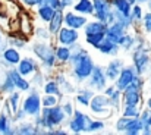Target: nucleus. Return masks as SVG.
<instances>
[{
  "mask_svg": "<svg viewBox=\"0 0 151 135\" xmlns=\"http://www.w3.org/2000/svg\"><path fill=\"white\" fill-rule=\"evenodd\" d=\"M139 121L142 122V126H144V125L151 126V110H145V112L142 113V116H141Z\"/></svg>",
  "mask_w": 151,
  "mask_h": 135,
  "instance_id": "58836bf2",
  "label": "nucleus"
},
{
  "mask_svg": "<svg viewBox=\"0 0 151 135\" xmlns=\"http://www.w3.org/2000/svg\"><path fill=\"white\" fill-rule=\"evenodd\" d=\"M0 132L1 134H12L10 128H9V122H7V118L4 115L0 116Z\"/></svg>",
  "mask_w": 151,
  "mask_h": 135,
  "instance_id": "2f4dec72",
  "label": "nucleus"
},
{
  "mask_svg": "<svg viewBox=\"0 0 151 135\" xmlns=\"http://www.w3.org/2000/svg\"><path fill=\"white\" fill-rule=\"evenodd\" d=\"M107 28L106 22H90L85 27V34H94V32H104Z\"/></svg>",
  "mask_w": 151,
  "mask_h": 135,
  "instance_id": "5701e85b",
  "label": "nucleus"
},
{
  "mask_svg": "<svg viewBox=\"0 0 151 135\" xmlns=\"http://www.w3.org/2000/svg\"><path fill=\"white\" fill-rule=\"evenodd\" d=\"M9 77H10V79H12V82H13V85H15L16 88H19V90H22V91L29 88L28 81H25L18 71H10V72H9Z\"/></svg>",
  "mask_w": 151,
  "mask_h": 135,
  "instance_id": "dca6fc26",
  "label": "nucleus"
},
{
  "mask_svg": "<svg viewBox=\"0 0 151 135\" xmlns=\"http://www.w3.org/2000/svg\"><path fill=\"white\" fill-rule=\"evenodd\" d=\"M120 69H122V63H120V60H113V62H110V65L107 66V71H106L107 78H110V79H116L117 75L120 74Z\"/></svg>",
  "mask_w": 151,
  "mask_h": 135,
  "instance_id": "aec40b11",
  "label": "nucleus"
},
{
  "mask_svg": "<svg viewBox=\"0 0 151 135\" xmlns=\"http://www.w3.org/2000/svg\"><path fill=\"white\" fill-rule=\"evenodd\" d=\"M3 56H4L6 62H9V63H18L19 59H21V57H19V53H18L15 48H7V50H4Z\"/></svg>",
  "mask_w": 151,
  "mask_h": 135,
  "instance_id": "a878e982",
  "label": "nucleus"
},
{
  "mask_svg": "<svg viewBox=\"0 0 151 135\" xmlns=\"http://www.w3.org/2000/svg\"><path fill=\"white\" fill-rule=\"evenodd\" d=\"M90 77H91V82H90L91 87H94L97 90H101V88L106 87V77H104V74H103V71L100 68L94 66L91 74H90Z\"/></svg>",
  "mask_w": 151,
  "mask_h": 135,
  "instance_id": "9b49d317",
  "label": "nucleus"
},
{
  "mask_svg": "<svg viewBox=\"0 0 151 135\" xmlns=\"http://www.w3.org/2000/svg\"><path fill=\"white\" fill-rule=\"evenodd\" d=\"M113 3L120 13H123L125 16H131V4L126 0H113Z\"/></svg>",
  "mask_w": 151,
  "mask_h": 135,
  "instance_id": "393cba45",
  "label": "nucleus"
},
{
  "mask_svg": "<svg viewBox=\"0 0 151 135\" xmlns=\"http://www.w3.org/2000/svg\"><path fill=\"white\" fill-rule=\"evenodd\" d=\"M19 94L18 92H12V95H10V98H9V103L12 104V110L13 112H16L18 110V101H19Z\"/></svg>",
  "mask_w": 151,
  "mask_h": 135,
  "instance_id": "4c0bfd02",
  "label": "nucleus"
},
{
  "mask_svg": "<svg viewBox=\"0 0 151 135\" xmlns=\"http://www.w3.org/2000/svg\"><path fill=\"white\" fill-rule=\"evenodd\" d=\"M4 91H12L15 88V85H13V82H12V79H10V77L7 75V78L4 79V84H3V87H1Z\"/></svg>",
  "mask_w": 151,
  "mask_h": 135,
  "instance_id": "79ce46f5",
  "label": "nucleus"
},
{
  "mask_svg": "<svg viewBox=\"0 0 151 135\" xmlns=\"http://www.w3.org/2000/svg\"><path fill=\"white\" fill-rule=\"evenodd\" d=\"M148 7H150V10H151V0L148 1Z\"/></svg>",
  "mask_w": 151,
  "mask_h": 135,
  "instance_id": "864d4df0",
  "label": "nucleus"
},
{
  "mask_svg": "<svg viewBox=\"0 0 151 135\" xmlns=\"http://www.w3.org/2000/svg\"><path fill=\"white\" fill-rule=\"evenodd\" d=\"M144 28H145V31L151 32V13H147L144 16Z\"/></svg>",
  "mask_w": 151,
  "mask_h": 135,
  "instance_id": "37998d69",
  "label": "nucleus"
},
{
  "mask_svg": "<svg viewBox=\"0 0 151 135\" xmlns=\"http://www.w3.org/2000/svg\"><path fill=\"white\" fill-rule=\"evenodd\" d=\"M134 69L126 68V69H120V74L117 75V90H125L128 85H131L132 78H134Z\"/></svg>",
  "mask_w": 151,
  "mask_h": 135,
  "instance_id": "9d476101",
  "label": "nucleus"
},
{
  "mask_svg": "<svg viewBox=\"0 0 151 135\" xmlns=\"http://www.w3.org/2000/svg\"><path fill=\"white\" fill-rule=\"evenodd\" d=\"M38 15H40V18L43 19V21H50L51 18H53V15H54V9L49 6V4H41V7H40V10H38Z\"/></svg>",
  "mask_w": 151,
  "mask_h": 135,
  "instance_id": "b1692460",
  "label": "nucleus"
},
{
  "mask_svg": "<svg viewBox=\"0 0 151 135\" xmlns=\"http://www.w3.org/2000/svg\"><path fill=\"white\" fill-rule=\"evenodd\" d=\"M70 57V48L69 47H59L56 50V59H59L60 62H66Z\"/></svg>",
  "mask_w": 151,
  "mask_h": 135,
  "instance_id": "cd10ccee",
  "label": "nucleus"
},
{
  "mask_svg": "<svg viewBox=\"0 0 151 135\" xmlns=\"http://www.w3.org/2000/svg\"><path fill=\"white\" fill-rule=\"evenodd\" d=\"M44 90L47 94H54V95H60V90H59V85H57V82H54V81H51V82H47L46 84V87H44Z\"/></svg>",
  "mask_w": 151,
  "mask_h": 135,
  "instance_id": "7c9ffc66",
  "label": "nucleus"
},
{
  "mask_svg": "<svg viewBox=\"0 0 151 135\" xmlns=\"http://www.w3.org/2000/svg\"><path fill=\"white\" fill-rule=\"evenodd\" d=\"M18 132H19V134H35L37 131H35V128L31 126V125H24V126L19 128Z\"/></svg>",
  "mask_w": 151,
  "mask_h": 135,
  "instance_id": "a19ab883",
  "label": "nucleus"
},
{
  "mask_svg": "<svg viewBox=\"0 0 151 135\" xmlns=\"http://www.w3.org/2000/svg\"><path fill=\"white\" fill-rule=\"evenodd\" d=\"M117 44L123 45V48H131L132 44H134V38L131 37V35H126V34H123L122 37H120V40H119V43Z\"/></svg>",
  "mask_w": 151,
  "mask_h": 135,
  "instance_id": "473e14b6",
  "label": "nucleus"
},
{
  "mask_svg": "<svg viewBox=\"0 0 151 135\" xmlns=\"http://www.w3.org/2000/svg\"><path fill=\"white\" fill-rule=\"evenodd\" d=\"M139 1H145V0H139Z\"/></svg>",
  "mask_w": 151,
  "mask_h": 135,
  "instance_id": "6e6d98bb",
  "label": "nucleus"
},
{
  "mask_svg": "<svg viewBox=\"0 0 151 135\" xmlns=\"http://www.w3.org/2000/svg\"><path fill=\"white\" fill-rule=\"evenodd\" d=\"M50 32L56 34L60 28H62V24H63V13H62V9H54V15L50 21Z\"/></svg>",
  "mask_w": 151,
  "mask_h": 135,
  "instance_id": "f3484780",
  "label": "nucleus"
},
{
  "mask_svg": "<svg viewBox=\"0 0 151 135\" xmlns=\"http://www.w3.org/2000/svg\"><path fill=\"white\" fill-rule=\"evenodd\" d=\"M93 6H94L96 16L100 19L101 22H106L109 13L111 12V10H110V1H109V0H94Z\"/></svg>",
  "mask_w": 151,
  "mask_h": 135,
  "instance_id": "6e6552de",
  "label": "nucleus"
},
{
  "mask_svg": "<svg viewBox=\"0 0 151 135\" xmlns=\"http://www.w3.org/2000/svg\"><path fill=\"white\" fill-rule=\"evenodd\" d=\"M40 109H41V100H40V97L35 92L25 98V101H24V112L27 115H38Z\"/></svg>",
  "mask_w": 151,
  "mask_h": 135,
  "instance_id": "423d86ee",
  "label": "nucleus"
},
{
  "mask_svg": "<svg viewBox=\"0 0 151 135\" xmlns=\"http://www.w3.org/2000/svg\"><path fill=\"white\" fill-rule=\"evenodd\" d=\"M41 4H49L53 9H60L62 7L60 0H41Z\"/></svg>",
  "mask_w": 151,
  "mask_h": 135,
  "instance_id": "ea45409f",
  "label": "nucleus"
},
{
  "mask_svg": "<svg viewBox=\"0 0 151 135\" xmlns=\"http://www.w3.org/2000/svg\"><path fill=\"white\" fill-rule=\"evenodd\" d=\"M72 1L73 0H62L60 3H62V6H69V4H72Z\"/></svg>",
  "mask_w": 151,
  "mask_h": 135,
  "instance_id": "8fccbe9b",
  "label": "nucleus"
},
{
  "mask_svg": "<svg viewBox=\"0 0 151 135\" xmlns=\"http://www.w3.org/2000/svg\"><path fill=\"white\" fill-rule=\"evenodd\" d=\"M93 68H94L93 60H91V57L85 53V54L81 56V59H79L78 62H75V75H76L78 78H87V77H90Z\"/></svg>",
  "mask_w": 151,
  "mask_h": 135,
  "instance_id": "7ed1b4c3",
  "label": "nucleus"
},
{
  "mask_svg": "<svg viewBox=\"0 0 151 135\" xmlns=\"http://www.w3.org/2000/svg\"><path fill=\"white\" fill-rule=\"evenodd\" d=\"M91 97H93V92H91V91H81V92L76 95V100H78V103H81V104H84V106H88Z\"/></svg>",
  "mask_w": 151,
  "mask_h": 135,
  "instance_id": "c756f323",
  "label": "nucleus"
},
{
  "mask_svg": "<svg viewBox=\"0 0 151 135\" xmlns=\"http://www.w3.org/2000/svg\"><path fill=\"white\" fill-rule=\"evenodd\" d=\"M104 128V123L103 122H96V121H88L87 123V131L88 132H93V131H99V129H103Z\"/></svg>",
  "mask_w": 151,
  "mask_h": 135,
  "instance_id": "72a5a7b5",
  "label": "nucleus"
},
{
  "mask_svg": "<svg viewBox=\"0 0 151 135\" xmlns=\"http://www.w3.org/2000/svg\"><path fill=\"white\" fill-rule=\"evenodd\" d=\"M50 134L51 135H54V134H56V135H65L66 132H65V131H51Z\"/></svg>",
  "mask_w": 151,
  "mask_h": 135,
  "instance_id": "3c124183",
  "label": "nucleus"
},
{
  "mask_svg": "<svg viewBox=\"0 0 151 135\" xmlns=\"http://www.w3.org/2000/svg\"><path fill=\"white\" fill-rule=\"evenodd\" d=\"M129 119H131V118H126V116L120 118V119L117 121V123H116V129H117L119 132H123L125 128H126V125H128V122H129Z\"/></svg>",
  "mask_w": 151,
  "mask_h": 135,
  "instance_id": "e433bc0d",
  "label": "nucleus"
},
{
  "mask_svg": "<svg viewBox=\"0 0 151 135\" xmlns=\"http://www.w3.org/2000/svg\"><path fill=\"white\" fill-rule=\"evenodd\" d=\"M106 38L104 32H94V34H87V43H90L91 45H97L100 44L101 41Z\"/></svg>",
  "mask_w": 151,
  "mask_h": 135,
  "instance_id": "bb28decb",
  "label": "nucleus"
},
{
  "mask_svg": "<svg viewBox=\"0 0 151 135\" xmlns=\"http://www.w3.org/2000/svg\"><path fill=\"white\" fill-rule=\"evenodd\" d=\"M126 1H128L129 4H134V3H135V0H126Z\"/></svg>",
  "mask_w": 151,
  "mask_h": 135,
  "instance_id": "603ef678",
  "label": "nucleus"
},
{
  "mask_svg": "<svg viewBox=\"0 0 151 135\" xmlns=\"http://www.w3.org/2000/svg\"><path fill=\"white\" fill-rule=\"evenodd\" d=\"M37 32H38V37H43V38H47V32H46L44 30H38Z\"/></svg>",
  "mask_w": 151,
  "mask_h": 135,
  "instance_id": "09e8293b",
  "label": "nucleus"
},
{
  "mask_svg": "<svg viewBox=\"0 0 151 135\" xmlns=\"http://www.w3.org/2000/svg\"><path fill=\"white\" fill-rule=\"evenodd\" d=\"M141 18V7L139 6H135L134 9H132V16H131V19H139Z\"/></svg>",
  "mask_w": 151,
  "mask_h": 135,
  "instance_id": "c03bdc74",
  "label": "nucleus"
},
{
  "mask_svg": "<svg viewBox=\"0 0 151 135\" xmlns=\"http://www.w3.org/2000/svg\"><path fill=\"white\" fill-rule=\"evenodd\" d=\"M123 116H126V118H138L139 112H138L137 104H126L125 110H123Z\"/></svg>",
  "mask_w": 151,
  "mask_h": 135,
  "instance_id": "c85d7f7f",
  "label": "nucleus"
},
{
  "mask_svg": "<svg viewBox=\"0 0 151 135\" xmlns=\"http://www.w3.org/2000/svg\"><path fill=\"white\" fill-rule=\"evenodd\" d=\"M141 100V94H139V88L134 87V85H128L125 88V94H123V101L125 104H138Z\"/></svg>",
  "mask_w": 151,
  "mask_h": 135,
  "instance_id": "f8f14e48",
  "label": "nucleus"
},
{
  "mask_svg": "<svg viewBox=\"0 0 151 135\" xmlns=\"http://www.w3.org/2000/svg\"><path fill=\"white\" fill-rule=\"evenodd\" d=\"M134 63L137 66L138 74H142L145 71V68L148 66V56H147V53L144 50L135 51V54H134Z\"/></svg>",
  "mask_w": 151,
  "mask_h": 135,
  "instance_id": "4468645a",
  "label": "nucleus"
},
{
  "mask_svg": "<svg viewBox=\"0 0 151 135\" xmlns=\"http://www.w3.org/2000/svg\"><path fill=\"white\" fill-rule=\"evenodd\" d=\"M97 48L100 50L101 53H106V54H114V53L117 51V44L113 43V41H110V40H107V38H104L100 44L97 45Z\"/></svg>",
  "mask_w": 151,
  "mask_h": 135,
  "instance_id": "4be33fe9",
  "label": "nucleus"
},
{
  "mask_svg": "<svg viewBox=\"0 0 151 135\" xmlns=\"http://www.w3.org/2000/svg\"><path fill=\"white\" fill-rule=\"evenodd\" d=\"M65 119V112L59 106H51V107H44L43 116L37 119L38 125H43L44 128H53L59 123H62Z\"/></svg>",
  "mask_w": 151,
  "mask_h": 135,
  "instance_id": "f257e3e1",
  "label": "nucleus"
},
{
  "mask_svg": "<svg viewBox=\"0 0 151 135\" xmlns=\"http://www.w3.org/2000/svg\"><path fill=\"white\" fill-rule=\"evenodd\" d=\"M148 107H151V100H150V101H148Z\"/></svg>",
  "mask_w": 151,
  "mask_h": 135,
  "instance_id": "5fc2aeb1",
  "label": "nucleus"
},
{
  "mask_svg": "<svg viewBox=\"0 0 151 135\" xmlns=\"http://www.w3.org/2000/svg\"><path fill=\"white\" fill-rule=\"evenodd\" d=\"M88 121H90L88 116H85V115L81 113V112H75V118L70 121V125H69V126H70L72 132L78 134V132L87 131V123H88Z\"/></svg>",
  "mask_w": 151,
  "mask_h": 135,
  "instance_id": "0eeeda50",
  "label": "nucleus"
},
{
  "mask_svg": "<svg viewBox=\"0 0 151 135\" xmlns=\"http://www.w3.org/2000/svg\"><path fill=\"white\" fill-rule=\"evenodd\" d=\"M123 34H125V27L122 24H119V22L110 24V27H107L106 31H104L106 38L110 40V41H113V43H116V44L119 43V40H120V37Z\"/></svg>",
  "mask_w": 151,
  "mask_h": 135,
  "instance_id": "39448f33",
  "label": "nucleus"
},
{
  "mask_svg": "<svg viewBox=\"0 0 151 135\" xmlns=\"http://www.w3.org/2000/svg\"><path fill=\"white\" fill-rule=\"evenodd\" d=\"M13 44L18 45V47H22V45L25 44V41H24V40H19V38H15V40H13Z\"/></svg>",
  "mask_w": 151,
  "mask_h": 135,
  "instance_id": "de8ad7c7",
  "label": "nucleus"
},
{
  "mask_svg": "<svg viewBox=\"0 0 151 135\" xmlns=\"http://www.w3.org/2000/svg\"><path fill=\"white\" fill-rule=\"evenodd\" d=\"M141 129H142V122L138 118H134V119H129V122H128L123 132H126L129 135H137L141 132Z\"/></svg>",
  "mask_w": 151,
  "mask_h": 135,
  "instance_id": "a211bd4d",
  "label": "nucleus"
},
{
  "mask_svg": "<svg viewBox=\"0 0 151 135\" xmlns=\"http://www.w3.org/2000/svg\"><path fill=\"white\" fill-rule=\"evenodd\" d=\"M63 21H65L66 27L73 28V30H78L87 24V19L84 16H78L75 13H66V16H63Z\"/></svg>",
  "mask_w": 151,
  "mask_h": 135,
  "instance_id": "ddd939ff",
  "label": "nucleus"
},
{
  "mask_svg": "<svg viewBox=\"0 0 151 135\" xmlns=\"http://www.w3.org/2000/svg\"><path fill=\"white\" fill-rule=\"evenodd\" d=\"M24 3L27 6H35V4H41V0H24Z\"/></svg>",
  "mask_w": 151,
  "mask_h": 135,
  "instance_id": "49530a36",
  "label": "nucleus"
},
{
  "mask_svg": "<svg viewBox=\"0 0 151 135\" xmlns=\"http://www.w3.org/2000/svg\"><path fill=\"white\" fill-rule=\"evenodd\" d=\"M34 51L47 66H53L54 65L56 59H54V51H53L51 47H49L46 44H35L34 45Z\"/></svg>",
  "mask_w": 151,
  "mask_h": 135,
  "instance_id": "20e7f679",
  "label": "nucleus"
},
{
  "mask_svg": "<svg viewBox=\"0 0 151 135\" xmlns=\"http://www.w3.org/2000/svg\"><path fill=\"white\" fill-rule=\"evenodd\" d=\"M63 112H65L68 116H70V115L73 113V110H72V104H70V103H66V104L63 106Z\"/></svg>",
  "mask_w": 151,
  "mask_h": 135,
  "instance_id": "a18cd8bd",
  "label": "nucleus"
},
{
  "mask_svg": "<svg viewBox=\"0 0 151 135\" xmlns=\"http://www.w3.org/2000/svg\"><path fill=\"white\" fill-rule=\"evenodd\" d=\"M18 31H19L24 37H28V35L32 32V22H31V18H29L27 13H22V15H21Z\"/></svg>",
  "mask_w": 151,
  "mask_h": 135,
  "instance_id": "2eb2a0df",
  "label": "nucleus"
},
{
  "mask_svg": "<svg viewBox=\"0 0 151 135\" xmlns=\"http://www.w3.org/2000/svg\"><path fill=\"white\" fill-rule=\"evenodd\" d=\"M106 94H107V97H110L111 98V101H114V106H117V100H119V91L114 90L113 87H109L107 91H106Z\"/></svg>",
  "mask_w": 151,
  "mask_h": 135,
  "instance_id": "c9c22d12",
  "label": "nucleus"
},
{
  "mask_svg": "<svg viewBox=\"0 0 151 135\" xmlns=\"http://www.w3.org/2000/svg\"><path fill=\"white\" fill-rule=\"evenodd\" d=\"M88 106L91 107V110H93L94 113L107 116V115L110 113V106H111V103H110L109 97H106V95H96V97H93V100L90 101Z\"/></svg>",
  "mask_w": 151,
  "mask_h": 135,
  "instance_id": "f03ea898",
  "label": "nucleus"
},
{
  "mask_svg": "<svg viewBox=\"0 0 151 135\" xmlns=\"http://www.w3.org/2000/svg\"><path fill=\"white\" fill-rule=\"evenodd\" d=\"M75 10L79 12V13H84V15H90V13L94 12L93 1H91V0H79V1L75 4Z\"/></svg>",
  "mask_w": 151,
  "mask_h": 135,
  "instance_id": "412c9836",
  "label": "nucleus"
},
{
  "mask_svg": "<svg viewBox=\"0 0 151 135\" xmlns=\"http://www.w3.org/2000/svg\"><path fill=\"white\" fill-rule=\"evenodd\" d=\"M57 32H59V41L65 45L73 44V43L78 40V32H76V30H73V28H69V27L60 28Z\"/></svg>",
  "mask_w": 151,
  "mask_h": 135,
  "instance_id": "1a4fd4ad",
  "label": "nucleus"
},
{
  "mask_svg": "<svg viewBox=\"0 0 151 135\" xmlns=\"http://www.w3.org/2000/svg\"><path fill=\"white\" fill-rule=\"evenodd\" d=\"M54 104H57V97H56L54 94H47V95L43 98V106H44V107H51V106H54Z\"/></svg>",
  "mask_w": 151,
  "mask_h": 135,
  "instance_id": "f704fd0d",
  "label": "nucleus"
},
{
  "mask_svg": "<svg viewBox=\"0 0 151 135\" xmlns=\"http://www.w3.org/2000/svg\"><path fill=\"white\" fill-rule=\"evenodd\" d=\"M18 63H19L18 72H19L21 75H29V74L34 72L35 65H34V62H32L31 59H22V60L18 62Z\"/></svg>",
  "mask_w": 151,
  "mask_h": 135,
  "instance_id": "6ab92c4d",
  "label": "nucleus"
}]
</instances>
